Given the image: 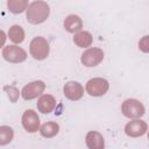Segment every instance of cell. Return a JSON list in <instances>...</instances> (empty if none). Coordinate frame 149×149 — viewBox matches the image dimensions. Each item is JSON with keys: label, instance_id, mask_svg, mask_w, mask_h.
Returning <instances> with one entry per match:
<instances>
[{"label": "cell", "instance_id": "1", "mask_svg": "<svg viewBox=\"0 0 149 149\" xmlns=\"http://www.w3.org/2000/svg\"><path fill=\"white\" fill-rule=\"evenodd\" d=\"M49 15V6L44 2H33L27 12V17L31 23L43 22Z\"/></svg>", "mask_w": 149, "mask_h": 149}, {"label": "cell", "instance_id": "2", "mask_svg": "<svg viewBox=\"0 0 149 149\" xmlns=\"http://www.w3.org/2000/svg\"><path fill=\"white\" fill-rule=\"evenodd\" d=\"M30 52L36 59H43L49 54L48 42L42 37H36L30 43Z\"/></svg>", "mask_w": 149, "mask_h": 149}, {"label": "cell", "instance_id": "3", "mask_svg": "<svg viewBox=\"0 0 149 149\" xmlns=\"http://www.w3.org/2000/svg\"><path fill=\"white\" fill-rule=\"evenodd\" d=\"M122 112L128 118H139L144 113V107L140 101L134 100V99H129V100H126L123 102Z\"/></svg>", "mask_w": 149, "mask_h": 149}, {"label": "cell", "instance_id": "4", "mask_svg": "<svg viewBox=\"0 0 149 149\" xmlns=\"http://www.w3.org/2000/svg\"><path fill=\"white\" fill-rule=\"evenodd\" d=\"M2 55L5 57L6 61L8 62H22L26 59V52L16 47V45H8V47H5L3 51H2Z\"/></svg>", "mask_w": 149, "mask_h": 149}, {"label": "cell", "instance_id": "5", "mask_svg": "<svg viewBox=\"0 0 149 149\" xmlns=\"http://www.w3.org/2000/svg\"><path fill=\"white\" fill-rule=\"evenodd\" d=\"M108 88V83L105 79L95 78L87 83L86 90L91 95H101L105 94V92Z\"/></svg>", "mask_w": 149, "mask_h": 149}, {"label": "cell", "instance_id": "6", "mask_svg": "<svg viewBox=\"0 0 149 149\" xmlns=\"http://www.w3.org/2000/svg\"><path fill=\"white\" fill-rule=\"evenodd\" d=\"M22 123H23V127L27 129V132H30V133L36 132L38 129V126H40L37 114L33 109L26 111L23 116H22Z\"/></svg>", "mask_w": 149, "mask_h": 149}, {"label": "cell", "instance_id": "7", "mask_svg": "<svg viewBox=\"0 0 149 149\" xmlns=\"http://www.w3.org/2000/svg\"><path fill=\"white\" fill-rule=\"evenodd\" d=\"M44 90V84L42 81H34L26 85L22 90V95L26 100H30L40 95Z\"/></svg>", "mask_w": 149, "mask_h": 149}, {"label": "cell", "instance_id": "8", "mask_svg": "<svg viewBox=\"0 0 149 149\" xmlns=\"http://www.w3.org/2000/svg\"><path fill=\"white\" fill-rule=\"evenodd\" d=\"M125 130H126V134L129 135V136H140V135H143L146 133L147 125L143 121L135 120V121L129 122L126 126V129Z\"/></svg>", "mask_w": 149, "mask_h": 149}, {"label": "cell", "instance_id": "9", "mask_svg": "<svg viewBox=\"0 0 149 149\" xmlns=\"http://www.w3.org/2000/svg\"><path fill=\"white\" fill-rule=\"evenodd\" d=\"M65 95L71 100H77L83 95V87L76 81H69L64 86Z\"/></svg>", "mask_w": 149, "mask_h": 149}, {"label": "cell", "instance_id": "10", "mask_svg": "<svg viewBox=\"0 0 149 149\" xmlns=\"http://www.w3.org/2000/svg\"><path fill=\"white\" fill-rule=\"evenodd\" d=\"M86 143L90 149H104V139L97 132H90L87 134Z\"/></svg>", "mask_w": 149, "mask_h": 149}, {"label": "cell", "instance_id": "11", "mask_svg": "<svg viewBox=\"0 0 149 149\" xmlns=\"http://www.w3.org/2000/svg\"><path fill=\"white\" fill-rule=\"evenodd\" d=\"M99 51H100L99 49H90V50H87L85 54H83L81 62H83L86 66H94L95 64H98V63L101 61L100 58H102V52H100L99 55H97V56H98L97 58L92 57V56H94L95 54H98Z\"/></svg>", "mask_w": 149, "mask_h": 149}, {"label": "cell", "instance_id": "12", "mask_svg": "<svg viewBox=\"0 0 149 149\" xmlns=\"http://www.w3.org/2000/svg\"><path fill=\"white\" fill-rule=\"evenodd\" d=\"M55 106V100L51 95H43L41 97V99L38 100L37 107L42 113H49Z\"/></svg>", "mask_w": 149, "mask_h": 149}, {"label": "cell", "instance_id": "13", "mask_svg": "<svg viewBox=\"0 0 149 149\" xmlns=\"http://www.w3.org/2000/svg\"><path fill=\"white\" fill-rule=\"evenodd\" d=\"M64 26H65L68 31L74 33V31H77V30H79L81 28V21H80V19L77 15H70L65 20Z\"/></svg>", "mask_w": 149, "mask_h": 149}, {"label": "cell", "instance_id": "14", "mask_svg": "<svg viewBox=\"0 0 149 149\" xmlns=\"http://www.w3.org/2000/svg\"><path fill=\"white\" fill-rule=\"evenodd\" d=\"M58 125L57 123H54V122H48L45 125L42 126L41 128V134L45 137H51L54 136L55 134L58 133Z\"/></svg>", "mask_w": 149, "mask_h": 149}, {"label": "cell", "instance_id": "15", "mask_svg": "<svg viewBox=\"0 0 149 149\" xmlns=\"http://www.w3.org/2000/svg\"><path fill=\"white\" fill-rule=\"evenodd\" d=\"M8 36L9 38L15 42V43H19V42H22L23 41V30L21 29V27L19 26H13L9 31H8Z\"/></svg>", "mask_w": 149, "mask_h": 149}, {"label": "cell", "instance_id": "16", "mask_svg": "<svg viewBox=\"0 0 149 149\" xmlns=\"http://www.w3.org/2000/svg\"><path fill=\"white\" fill-rule=\"evenodd\" d=\"M13 139V130L9 127L2 126L0 128V144H6Z\"/></svg>", "mask_w": 149, "mask_h": 149}, {"label": "cell", "instance_id": "17", "mask_svg": "<svg viewBox=\"0 0 149 149\" xmlns=\"http://www.w3.org/2000/svg\"><path fill=\"white\" fill-rule=\"evenodd\" d=\"M140 48L143 51H149V36H146L141 42H140Z\"/></svg>", "mask_w": 149, "mask_h": 149}]
</instances>
